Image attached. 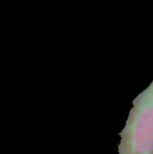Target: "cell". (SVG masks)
Returning <instances> with one entry per match:
<instances>
[{
    "instance_id": "6da1fadb",
    "label": "cell",
    "mask_w": 153,
    "mask_h": 154,
    "mask_svg": "<svg viewBox=\"0 0 153 154\" xmlns=\"http://www.w3.org/2000/svg\"><path fill=\"white\" fill-rule=\"evenodd\" d=\"M120 136L119 154H153V81L134 99Z\"/></svg>"
}]
</instances>
